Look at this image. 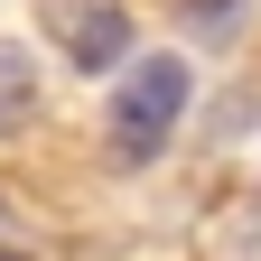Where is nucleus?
I'll return each instance as SVG.
<instances>
[{"label":"nucleus","mask_w":261,"mask_h":261,"mask_svg":"<svg viewBox=\"0 0 261 261\" xmlns=\"http://www.w3.org/2000/svg\"><path fill=\"white\" fill-rule=\"evenodd\" d=\"M56 38H65V56L84 75H103V65L130 56V10L121 0H56Z\"/></svg>","instance_id":"2"},{"label":"nucleus","mask_w":261,"mask_h":261,"mask_svg":"<svg viewBox=\"0 0 261 261\" xmlns=\"http://www.w3.org/2000/svg\"><path fill=\"white\" fill-rule=\"evenodd\" d=\"M28 103H38V75H28V56H19V47H0V130H10Z\"/></svg>","instance_id":"3"},{"label":"nucleus","mask_w":261,"mask_h":261,"mask_svg":"<svg viewBox=\"0 0 261 261\" xmlns=\"http://www.w3.org/2000/svg\"><path fill=\"white\" fill-rule=\"evenodd\" d=\"M0 261H19V252H0Z\"/></svg>","instance_id":"5"},{"label":"nucleus","mask_w":261,"mask_h":261,"mask_svg":"<svg viewBox=\"0 0 261 261\" xmlns=\"http://www.w3.org/2000/svg\"><path fill=\"white\" fill-rule=\"evenodd\" d=\"M187 93H196L187 56H130V75H121L112 112H103V130H112V159H121V168H149V159L168 149V130L187 121Z\"/></svg>","instance_id":"1"},{"label":"nucleus","mask_w":261,"mask_h":261,"mask_svg":"<svg viewBox=\"0 0 261 261\" xmlns=\"http://www.w3.org/2000/svg\"><path fill=\"white\" fill-rule=\"evenodd\" d=\"M0 252H10V205H0Z\"/></svg>","instance_id":"4"}]
</instances>
